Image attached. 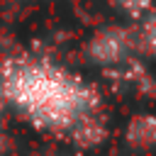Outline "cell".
<instances>
[{
  "label": "cell",
  "instance_id": "1",
  "mask_svg": "<svg viewBox=\"0 0 156 156\" xmlns=\"http://www.w3.org/2000/svg\"><path fill=\"white\" fill-rule=\"evenodd\" d=\"M0 90L41 129H71L95 107V93L49 63L12 58L2 66Z\"/></svg>",
  "mask_w": 156,
  "mask_h": 156
},
{
  "label": "cell",
  "instance_id": "2",
  "mask_svg": "<svg viewBox=\"0 0 156 156\" xmlns=\"http://www.w3.org/2000/svg\"><path fill=\"white\" fill-rule=\"evenodd\" d=\"M124 51H127V39H124L122 32H115V29L98 34V37L93 39V44H90V54H93V58L100 61V63L122 61Z\"/></svg>",
  "mask_w": 156,
  "mask_h": 156
},
{
  "label": "cell",
  "instance_id": "3",
  "mask_svg": "<svg viewBox=\"0 0 156 156\" xmlns=\"http://www.w3.org/2000/svg\"><path fill=\"white\" fill-rule=\"evenodd\" d=\"M127 141L136 149H149L156 144V117L139 115L127 127Z\"/></svg>",
  "mask_w": 156,
  "mask_h": 156
},
{
  "label": "cell",
  "instance_id": "4",
  "mask_svg": "<svg viewBox=\"0 0 156 156\" xmlns=\"http://www.w3.org/2000/svg\"><path fill=\"white\" fill-rule=\"evenodd\" d=\"M102 136H105V129L93 115H83L71 127V139L76 144H80V146H95V144L102 141Z\"/></svg>",
  "mask_w": 156,
  "mask_h": 156
},
{
  "label": "cell",
  "instance_id": "5",
  "mask_svg": "<svg viewBox=\"0 0 156 156\" xmlns=\"http://www.w3.org/2000/svg\"><path fill=\"white\" fill-rule=\"evenodd\" d=\"M149 2L151 0H119V5L124 7V10H129V12H141V10H146L149 7Z\"/></svg>",
  "mask_w": 156,
  "mask_h": 156
},
{
  "label": "cell",
  "instance_id": "6",
  "mask_svg": "<svg viewBox=\"0 0 156 156\" xmlns=\"http://www.w3.org/2000/svg\"><path fill=\"white\" fill-rule=\"evenodd\" d=\"M149 39H151V46H154V51H156V22L151 24V34H149Z\"/></svg>",
  "mask_w": 156,
  "mask_h": 156
},
{
  "label": "cell",
  "instance_id": "7",
  "mask_svg": "<svg viewBox=\"0 0 156 156\" xmlns=\"http://www.w3.org/2000/svg\"><path fill=\"white\" fill-rule=\"evenodd\" d=\"M2 102H5V95H2V90H0V110H2Z\"/></svg>",
  "mask_w": 156,
  "mask_h": 156
}]
</instances>
